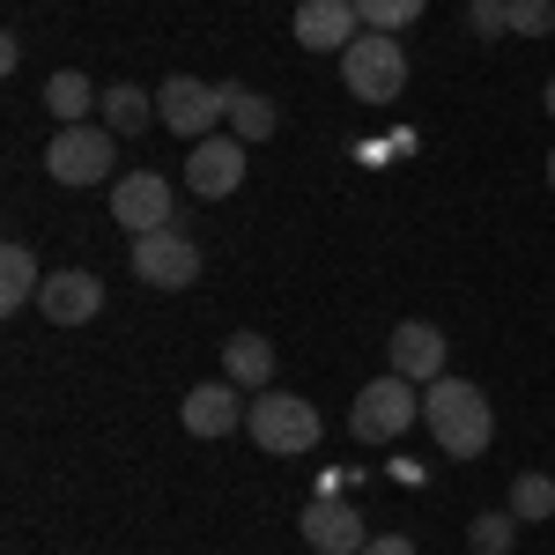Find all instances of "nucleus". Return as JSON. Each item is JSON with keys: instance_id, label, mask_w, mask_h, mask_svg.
Returning a JSON list of instances; mask_svg holds the SVG:
<instances>
[{"instance_id": "obj_1", "label": "nucleus", "mask_w": 555, "mask_h": 555, "mask_svg": "<svg viewBox=\"0 0 555 555\" xmlns=\"http://www.w3.org/2000/svg\"><path fill=\"white\" fill-rule=\"evenodd\" d=\"M423 423H429V437H437V452H444V460H481V452H489V437H496L489 392L467 385V378H452V371L423 392Z\"/></svg>"}, {"instance_id": "obj_2", "label": "nucleus", "mask_w": 555, "mask_h": 555, "mask_svg": "<svg viewBox=\"0 0 555 555\" xmlns=\"http://www.w3.org/2000/svg\"><path fill=\"white\" fill-rule=\"evenodd\" d=\"M415 415H423L415 378L385 371V378H371L363 392H356V408H348V437H356V444H400V437L415 429Z\"/></svg>"}, {"instance_id": "obj_3", "label": "nucleus", "mask_w": 555, "mask_h": 555, "mask_svg": "<svg viewBox=\"0 0 555 555\" xmlns=\"http://www.w3.org/2000/svg\"><path fill=\"white\" fill-rule=\"evenodd\" d=\"M341 82L356 104H400V89H408V52L392 30H363V38L341 52Z\"/></svg>"}, {"instance_id": "obj_4", "label": "nucleus", "mask_w": 555, "mask_h": 555, "mask_svg": "<svg viewBox=\"0 0 555 555\" xmlns=\"http://www.w3.org/2000/svg\"><path fill=\"white\" fill-rule=\"evenodd\" d=\"M245 429H253L259 452H274V460H297V452H311V444L326 437L319 408L297 400V392H259L253 408H245Z\"/></svg>"}, {"instance_id": "obj_5", "label": "nucleus", "mask_w": 555, "mask_h": 555, "mask_svg": "<svg viewBox=\"0 0 555 555\" xmlns=\"http://www.w3.org/2000/svg\"><path fill=\"white\" fill-rule=\"evenodd\" d=\"M44 171L60 178V185H104L112 171V127H60L44 141Z\"/></svg>"}, {"instance_id": "obj_6", "label": "nucleus", "mask_w": 555, "mask_h": 555, "mask_svg": "<svg viewBox=\"0 0 555 555\" xmlns=\"http://www.w3.org/2000/svg\"><path fill=\"white\" fill-rule=\"evenodd\" d=\"M133 274L149 289H193L201 282V245L178 237V230H149V237H133Z\"/></svg>"}, {"instance_id": "obj_7", "label": "nucleus", "mask_w": 555, "mask_h": 555, "mask_svg": "<svg viewBox=\"0 0 555 555\" xmlns=\"http://www.w3.org/2000/svg\"><path fill=\"white\" fill-rule=\"evenodd\" d=\"M185 185H193L201 201L237 193V185H245V141H237V133H208V141H193V156H185Z\"/></svg>"}, {"instance_id": "obj_8", "label": "nucleus", "mask_w": 555, "mask_h": 555, "mask_svg": "<svg viewBox=\"0 0 555 555\" xmlns=\"http://www.w3.org/2000/svg\"><path fill=\"white\" fill-rule=\"evenodd\" d=\"M156 104H164V127L185 133V141H208V133L222 127V89H215V82H193V75H171Z\"/></svg>"}, {"instance_id": "obj_9", "label": "nucleus", "mask_w": 555, "mask_h": 555, "mask_svg": "<svg viewBox=\"0 0 555 555\" xmlns=\"http://www.w3.org/2000/svg\"><path fill=\"white\" fill-rule=\"evenodd\" d=\"M112 222H127L133 237H149V230H171V185L164 171H127L112 185Z\"/></svg>"}, {"instance_id": "obj_10", "label": "nucleus", "mask_w": 555, "mask_h": 555, "mask_svg": "<svg viewBox=\"0 0 555 555\" xmlns=\"http://www.w3.org/2000/svg\"><path fill=\"white\" fill-rule=\"evenodd\" d=\"M38 304H44L52 326H89V319L104 311V282H96L89 267H60V274H44Z\"/></svg>"}, {"instance_id": "obj_11", "label": "nucleus", "mask_w": 555, "mask_h": 555, "mask_svg": "<svg viewBox=\"0 0 555 555\" xmlns=\"http://www.w3.org/2000/svg\"><path fill=\"white\" fill-rule=\"evenodd\" d=\"M363 38L356 0H297V44L304 52H348Z\"/></svg>"}, {"instance_id": "obj_12", "label": "nucleus", "mask_w": 555, "mask_h": 555, "mask_svg": "<svg viewBox=\"0 0 555 555\" xmlns=\"http://www.w3.org/2000/svg\"><path fill=\"white\" fill-rule=\"evenodd\" d=\"M385 348H392V371H400V378H415V385L444 378V334H437L429 319H400Z\"/></svg>"}, {"instance_id": "obj_13", "label": "nucleus", "mask_w": 555, "mask_h": 555, "mask_svg": "<svg viewBox=\"0 0 555 555\" xmlns=\"http://www.w3.org/2000/svg\"><path fill=\"white\" fill-rule=\"evenodd\" d=\"M304 541H311L319 555H363L371 526L348 512L341 496H319V504H304Z\"/></svg>"}, {"instance_id": "obj_14", "label": "nucleus", "mask_w": 555, "mask_h": 555, "mask_svg": "<svg viewBox=\"0 0 555 555\" xmlns=\"http://www.w3.org/2000/svg\"><path fill=\"white\" fill-rule=\"evenodd\" d=\"M178 423L193 429V437H230V429L245 423V400H237V385H230V378L193 385V392L178 400Z\"/></svg>"}, {"instance_id": "obj_15", "label": "nucleus", "mask_w": 555, "mask_h": 555, "mask_svg": "<svg viewBox=\"0 0 555 555\" xmlns=\"http://www.w3.org/2000/svg\"><path fill=\"white\" fill-rule=\"evenodd\" d=\"M222 119H230V133L253 149V141H267V133L282 127V112H274V96H259V89L245 82H222Z\"/></svg>"}, {"instance_id": "obj_16", "label": "nucleus", "mask_w": 555, "mask_h": 555, "mask_svg": "<svg viewBox=\"0 0 555 555\" xmlns=\"http://www.w3.org/2000/svg\"><path fill=\"white\" fill-rule=\"evenodd\" d=\"M222 378L245 385V392H267V378H274V341L267 334H230L222 341Z\"/></svg>"}, {"instance_id": "obj_17", "label": "nucleus", "mask_w": 555, "mask_h": 555, "mask_svg": "<svg viewBox=\"0 0 555 555\" xmlns=\"http://www.w3.org/2000/svg\"><path fill=\"white\" fill-rule=\"evenodd\" d=\"M44 274L38 259H30V245H0V311H23V304H38Z\"/></svg>"}, {"instance_id": "obj_18", "label": "nucleus", "mask_w": 555, "mask_h": 555, "mask_svg": "<svg viewBox=\"0 0 555 555\" xmlns=\"http://www.w3.org/2000/svg\"><path fill=\"white\" fill-rule=\"evenodd\" d=\"M89 104H104V96H96V89H89V75H75V67H60V75L44 82V112H52L60 127H82Z\"/></svg>"}, {"instance_id": "obj_19", "label": "nucleus", "mask_w": 555, "mask_h": 555, "mask_svg": "<svg viewBox=\"0 0 555 555\" xmlns=\"http://www.w3.org/2000/svg\"><path fill=\"white\" fill-rule=\"evenodd\" d=\"M149 119H156V96H149V89H133V82L104 89V127L112 133H141Z\"/></svg>"}, {"instance_id": "obj_20", "label": "nucleus", "mask_w": 555, "mask_h": 555, "mask_svg": "<svg viewBox=\"0 0 555 555\" xmlns=\"http://www.w3.org/2000/svg\"><path fill=\"white\" fill-rule=\"evenodd\" d=\"M512 512H518V526L555 518V481H548V474H518V481H512Z\"/></svg>"}, {"instance_id": "obj_21", "label": "nucleus", "mask_w": 555, "mask_h": 555, "mask_svg": "<svg viewBox=\"0 0 555 555\" xmlns=\"http://www.w3.org/2000/svg\"><path fill=\"white\" fill-rule=\"evenodd\" d=\"M512 533H518V512H481L467 526V548L474 555H512Z\"/></svg>"}, {"instance_id": "obj_22", "label": "nucleus", "mask_w": 555, "mask_h": 555, "mask_svg": "<svg viewBox=\"0 0 555 555\" xmlns=\"http://www.w3.org/2000/svg\"><path fill=\"white\" fill-rule=\"evenodd\" d=\"M423 8H429V0H356L363 30H392V38H400V30H408V23H415Z\"/></svg>"}, {"instance_id": "obj_23", "label": "nucleus", "mask_w": 555, "mask_h": 555, "mask_svg": "<svg viewBox=\"0 0 555 555\" xmlns=\"http://www.w3.org/2000/svg\"><path fill=\"white\" fill-rule=\"evenodd\" d=\"M512 15V38H548L555 30V0H504Z\"/></svg>"}, {"instance_id": "obj_24", "label": "nucleus", "mask_w": 555, "mask_h": 555, "mask_svg": "<svg viewBox=\"0 0 555 555\" xmlns=\"http://www.w3.org/2000/svg\"><path fill=\"white\" fill-rule=\"evenodd\" d=\"M467 30H474V38H512V15H504V0H474V8H467Z\"/></svg>"}, {"instance_id": "obj_25", "label": "nucleus", "mask_w": 555, "mask_h": 555, "mask_svg": "<svg viewBox=\"0 0 555 555\" xmlns=\"http://www.w3.org/2000/svg\"><path fill=\"white\" fill-rule=\"evenodd\" d=\"M363 555H415V541H408V533H371Z\"/></svg>"}, {"instance_id": "obj_26", "label": "nucleus", "mask_w": 555, "mask_h": 555, "mask_svg": "<svg viewBox=\"0 0 555 555\" xmlns=\"http://www.w3.org/2000/svg\"><path fill=\"white\" fill-rule=\"evenodd\" d=\"M541 104H548V119H555V82H548V96H541Z\"/></svg>"}, {"instance_id": "obj_27", "label": "nucleus", "mask_w": 555, "mask_h": 555, "mask_svg": "<svg viewBox=\"0 0 555 555\" xmlns=\"http://www.w3.org/2000/svg\"><path fill=\"white\" fill-rule=\"evenodd\" d=\"M548 185H555V149H548Z\"/></svg>"}]
</instances>
